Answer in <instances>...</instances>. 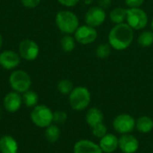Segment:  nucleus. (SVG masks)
I'll return each mask as SVG.
<instances>
[{
  "instance_id": "nucleus-1",
  "label": "nucleus",
  "mask_w": 153,
  "mask_h": 153,
  "mask_svg": "<svg viewBox=\"0 0 153 153\" xmlns=\"http://www.w3.org/2000/svg\"><path fill=\"white\" fill-rule=\"evenodd\" d=\"M134 40V30L127 23L116 24L108 34V44L116 50H124Z\"/></svg>"
},
{
  "instance_id": "nucleus-2",
  "label": "nucleus",
  "mask_w": 153,
  "mask_h": 153,
  "mask_svg": "<svg viewBox=\"0 0 153 153\" xmlns=\"http://www.w3.org/2000/svg\"><path fill=\"white\" fill-rule=\"evenodd\" d=\"M56 24L61 32L71 35L78 29L79 19L74 13L68 10H62L56 15Z\"/></svg>"
},
{
  "instance_id": "nucleus-3",
  "label": "nucleus",
  "mask_w": 153,
  "mask_h": 153,
  "mask_svg": "<svg viewBox=\"0 0 153 153\" xmlns=\"http://www.w3.org/2000/svg\"><path fill=\"white\" fill-rule=\"evenodd\" d=\"M91 92L83 86H78L69 94V104L74 110L82 111L88 108L91 103Z\"/></svg>"
},
{
  "instance_id": "nucleus-4",
  "label": "nucleus",
  "mask_w": 153,
  "mask_h": 153,
  "mask_svg": "<svg viewBox=\"0 0 153 153\" xmlns=\"http://www.w3.org/2000/svg\"><path fill=\"white\" fill-rule=\"evenodd\" d=\"M30 120L37 127L46 128L53 124V111L46 105L38 104L32 108Z\"/></svg>"
},
{
  "instance_id": "nucleus-5",
  "label": "nucleus",
  "mask_w": 153,
  "mask_h": 153,
  "mask_svg": "<svg viewBox=\"0 0 153 153\" xmlns=\"http://www.w3.org/2000/svg\"><path fill=\"white\" fill-rule=\"evenodd\" d=\"M31 78L28 73L23 70H15L9 76V84L13 91L22 94L29 91L31 86Z\"/></svg>"
},
{
  "instance_id": "nucleus-6",
  "label": "nucleus",
  "mask_w": 153,
  "mask_h": 153,
  "mask_svg": "<svg viewBox=\"0 0 153 153\" xmlns=\"http://www.w3.org/2000/svg\"><path fill=\"white\" fill-rule=\"evenodd\" d=\"M126 22L133 30H143L148 24V15L140 7L128 8L126 9Z\"/></svg>"
},
{
  "instance_id": "nucleus-7",
  "label": "nucleus",
  "mask_w": 153,
  "mask_h": 153,
  "mask_svg": "<svg viewBox=\"0 0 153 153\" xmlns=\"http://www.w3.org/2000/svg\"><path fill=\"white\" fill-rule=\"evenodd\" d=\"M18 53L21 58L26 61H33L39 56V47L32 39H23L18 46Z\"/></svg>"
},
{
  "instance_id": "nucleus-8",
  "label": "nucleus",
  "mask_w": 153,
  "mask_h": 153,
  "mask_svg": "<svg viewBox=\"0 0 153 153\" xmlns=\"http://www.w3.org/2000/svg\"><path fill=\"white\" fill-rule=\"evenodd\" d=\"M113 127L120 134H130L135 128V120L128 114H120L113 120Z\"/></svg>"
},
{
  "instance_id": "nucleus-9",
  "label": "nucleus",
  "mask_w": 153,
  "mask_h": 153,
  "mask_svg": "<svg viewBox=\"0 0 153 153\" xmlns=\"http://www.w3.org/2000/svg\"><path fill=\"white\" fill-rule=\"evenodd\" d=\"M98 37V32L95 28L87 24L79 26L74 32L75 40L82 45H88L93 43Z\"/></svg>"
},
{
  "instance_id": "nucleus-10",
  "label": "nucleus",
  "mask_w": 153,
  "mask_h": 153,
  "mask_svg": "<svg viewBox=\"0 0 153 153\" xmlns=\"http://www.w3.org/2000/svg\"><path fill=\"white\" fill-rule=\"evenodd\" d=\"M84 19L87 25L96 28L104 23L106 19V12L100 6H92L86 12Z\"/></svg>"
},
{
  "instance_id": "nucleus-11",
  "label": "nucleus",
  "mask_w": 153,
  "mask_h": 153,
  "mask_svg": "<svg viewBox=\"0 0 153 153\" xmlns=\"http://www.w3.org/2000/svg\"><path fill=\"white\" fill-rule=\"evenodd\" d=\"M19 53L13 50H4L0 53V65L5 70H13L21 63Z\"/></svg>"
},
{
  "instance_id": "nucleus-12",
  "label": "nucleus",
  "mask_w": 153,
  "mask_h": 153,
  "mask_svg": "<svg viewBox=\"0 0 153 153\" xmlns=\"http://www.w3.org/2000/svg\"><path fill=\"white\" fill-rule=\"evenodd\" d=\"M22 98L20 93L12 91L8 92L3 100V106L4 110L8 113L17 112L22 105Z\"/></svg>"
},
{
  "instance_id": "nucleus-13",
  "label": "nucleus",
  "mask_w": 153,
  "mask_h": 153,
  "mask_svg": "<svg viewBox=\"0 0 153 153\" xmlns=\"http://www.w3.org/2000/svg\"><path fill=\"white\" fill-rule=\"evenodd\" d=\"M118 148L123 153H135L139 149V142L131 134H122L118 138Z\"/></svg>"
},
{
  "instance_id": "nucleus-14",
  "label": "nucleus",
  "mask_w": 153,
  "mask_h": 153,
  "mask_svg": "<svg viewBox=\"0 0 153 153\" xmlns=\"http://www.w3.org/2000/svg\"><path fill=\"white\" fill-rule=\"evenodd\" d=\"M74 153H103L99 144L90 140H80L74 146Z\"/></svg>"
},
{
  "instance_id": "nucleus-15",
  "label": "nucleus",
  "mask_w": 153,
  "mask_h": 153,
  "mask_svg": "<svg viewBox=\"0 0 153 153\" xmlns=\"http://www.w3.org/2000/svg\"><path fill=\"white\" fill-rule=\"evenodd\" d=\"M99 146L103 153H112L118 148V138L113 134H107L100 138Z\"/></svg>"
},
{
  "instance_id": "nucleus-16",
  "label": "nucleus",
  "mask_w": 153,
  "mask_h": 153,
  "mask_svg": "<svg viewBox=\"0 0 153 153\" xmlns=\"http://www.w3.org/2000/svg\"><path fill=\"white\" fill-rule=\"evenodd\" d=\"M19 145L15 138L11 135H3L0 138V152L18 153Z\"/></svg>"
},
{
  "instance_id": "nucleus-17",
  "label": "nucleus",
  "mask_w": 153,
  "mask_h": 153,
  "mask_svg": "<svg viewBox=\"0 0 153 153\" xmlns=\"http://www.w3.org/2000/svg\"><path fill=\"white\" fill-rule=\"evenodd\" d=\"M103 118H104L103 113L98 108H90L87 111L86 116H85L86 123L91 127H92V126H96L98 124L103 123Z\"/></svg>"
},
{
  "instance_id": "nucleus-18",
  "label": "nucleus",
  "mask_w": 153,
  "mask_h": 153,
  "mask_svg": "<svg viewBox=\"0 0 153 153\" xmlns=\"http://www.w3.org/2000/svg\"><path fill=\"white\" fill-rule=\"evenodd\" d=\"M135 128L142 134H148L153 129V120L148 116H142L135 120Z\"/></svg>"
},
{
  "instance_id": "nucleus-19",
  "label": "nucleus",
  "mask_w": 153,
  "mask_h": 153,
  "mask_svg": "<svg viewBox=\"0 0 153 153\" xmlns=\"http://www.w3.org/2000/svg\"><path fill=\"white\" fill-rule=\"evenodd\" d=\"M45 138L46 140L50 143H55L58 141L60 134H61V131L60 128L54 124H51L50 126H48V127L45 128Z\"/></svg>"
},
{
  "instance_id": "nucleus-20",
  "label": "nucleus",
  "mask_w": 153,
  "mask_h": 153,
  "mask_svg": "<svg viewBox=\"0 0 153 153\" xmlns=\"http://www.w3.org/2000/svg\"><path fill=\"white\" fill-rule=\"evenodd\" d=\"M22 103L27 108H34L39 103V95L37 94V92L30 90L22 93Z\"/></svg>"
},
{
  "instance_id": "nucleus-21",
  "label": "nucleus",
  "mask_w": 153,
  "mask_h": 153,
  "mask_svg": "<svg viewBox=\"0 0 153 153\" xmlns=\"http://www.w3.org/2000/svg\"><path fill=\"white\" fill-rule=\"evenodd\" d=\"M109 18L115 24L123 23L125 20H126V9L123 7H116L114 8L109 14Z\"/></svg>"
},
{
  "instance_id": "nucleus-22",
  "label": "nucleus",
  "mask_w": 153,
  "mask_h": 153,
  "mask_svg": "<svg viewBox=\"0 0 153 153\" xmlns=\"http://www.w3.org/2000/svg\"><path fill=\"white\" fill-rule=\"evenodd\" d=\"M75 41L76 40L73 36H71L70 34H65L61 39V41H60L62 49L66 53L72 52L75 48Z\"/></svg>"
},
{
  "instance_id": "nucleus-23",
  "label": "nucleus",
  "mask_w": 153,
  "mask_h": 153,
  "mask_svg": "<svg viewBox=\"0 0 153 153\" xmlns=\"http://www.w3.org/2000/svg\"><path fill=\"white\" fill-rule=\"evenodd\" d=\"M137 43L142 48H148L153 44V32L150 30L143 31L140 34L137 39Z\"/></svg>"
},
{
  "instance_id": "nucleus-24",
  "label": "nucleus",
  "mask_w": 153,
  "mask_h": 153,
  "mask_svg": "<svg viewBox=\"0 0 153 153\" xmlns=\"http://www.w3.org/2000/svg\"><path fill=\"white\" fill-rule=\"evenodd\" d=\"M56 89L61 94L69 95L71 93V91L74 90V85H73V82L70 80L62 79V80H60L58 82V83L56 85Z\"/></svg>"
},
{
  "instance_id": "nucleus-25",
  "label": "nucleus",
  "mask_w": 153,
  "mask_h": 153,
  "mask_svg": "<svg viewBox=\"0 0 153 153\" xmlns=\"http://www.w3.org/2000/svg\"><path fill=\"white\" fill-rule=\"evenodd\" d=\"M111 53L110 46L108 44H100L96 49V55L100 59H106L109 56Z\"/></svg>"
},
{
  "instance_id": "nucleus-26",
  "label": "nucleus",
  "mask_w": 153,
  "mask_h": 153,
  "mask_svg": "<svg viewBox=\"0 0 153 153\" xmlns=\"http://www.w3.org/2000/svg\"><path fill=\"white\" fill-rule=\"evenodd\" d=\"M91 130H92L93 136H95L97 138H100V139L102 138L104 135H106L107 133H108L107 126L103 123H100V124H98V125L92 126Z\"/></svg>"
},
{
  "instance_id": "nucleus-27",
  "label": "nucleus",
  "mask_w": 153,
  "mask_h": 153,
  "mask_svg": "<svg viewBox=\"0 0 153 153\" xmlns=\"http://www.w3.org/2000/svg\"><path fill=\"white\" fill-rule=\"evenodd\" d=\"M67 120V114L62 110H56L53 112V122L58 125L64 124Z\"/></svg>"
},
{
  "instance_id": "nucleus-28",
  "label": "nucleus",
  "mask_w": 153,
  "mask_h": 153,
  "mask_svg": "<svg viewBox=\"0 0 153 153\" xmlns=\"http://www.w3.org/2000/svg\"><path fill=\"white\" fill-rule=\"evenodd\" d=\"M21 2L24 7L32 9L37 7L40 4L41 0H21Z\"/></svg>"
},
{
  "instance_id": "nucleus-29",
  "label": "nucleus",
  "mask_w": 153,
  "mask_h": 153,
  "mask_svg": "<svg viewBox=\"0 0 153 153\" xmlns=\"http://www.w3.org/2000/svg\"><path fill=\"white\" fill-rule=\"evenodd\" d=\"M125 1H126V4L129 8L140 7L144 3V0H125Z\"/></svg>"
},
{
  "instance_id": "nucleus-30",
  "label": "nucleus",
  "mask_w": 153,
  "mask_h": 153,
  "mask_svg": "<svg viewBox=\"0 0 153 153\" xmlns=\"http://www.w3.org/2000/svg\"><path fill=\"white\" fill-rule=\"evenodd\" d=\"M62 5L66 6V7H73L76 5L80 0H57Z\"/></svg>"
},
{
  "instance_id": "nucleus-31",
  "label": "nucleus",
  "mask_w": 153,
  "mask_h": 153,
  "mask_svg": "<svg viewBox=\"0 0 153 153\" xmlns=\"http://www.w3.org/2000/svg\"><path fill=\"white\" fill-rule=\"evenodd\" d=\"M110 4H111V0H99V6L103 9L108 8Z\"/></svg>"
},
{
  "instance_id": "nucleus-32",
  "label": "nucleus",
  "mask_w": 153,
  "mask_h": 153,
  "mask_svg": "<svg viewBox=\"0 0 153 153\" xmlns=\"http://www.w3.org/2000/svg\"><path fill=\"white\" fill-rule=\"evenodd\" d=\"M2 45H3V37H2V35L0 33V49L2 48Z\"/></svg>"
},
{
  "instance_id": "nucleus-33",
  "label": "nucleus",
  "mask_w": 153,
  "mask_h": 153,
  "mask_svg": "<svg viewBox=\"0 0 153 153\" xmlns=\"http://www.w3.org/2000/svg\"><path fill=\"white\" fill-rule=\"evenodd\" d=\"M2 115H3V111H2V109L0 108V119H1V117H2Z\"/></svg>"
},
{
  "instance_id": "nucleus-34",
  "label": "nucleus",
  "mask_w": 153,
  "mask_h": 153,
  "mask_svg": "<svg viewBox=\"0 0 153 153\" xmlns=\"http://www.w3.org/2000/svg\"><path fill=\"white\" fill-rule=\"evenodd\" d=\"M152 30H153V19H152Z\"/></svg>"
}]
</instances>
